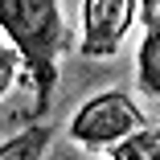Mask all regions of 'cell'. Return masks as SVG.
<instances>
[{"instance_id":"obj_1","label":"cell","mask_w":160,"mask_h":160,"mask_svg":"<svg viewBox=\"0 0 160 160\" xmlns=\"http://www.w3.org/2000/svg\"><path fill=\"white\" fill-rule=\"evenodd\" d=\"M0 33L17 49L21 66L37 86L33 115L49 111L53 86H58V58L66 49V21L58 0H0Z\"/></svg>"},{"instance_id":"obj_2","label":"cell","mask_w":160,"mask_h":160,"mask_svg":"<svg viewBox=\"0 0 160 160\" xmlns=\"http://www.w3.org/2000/svg\"><path fill=\"white\" fill-rule=\"evenodd\" d=\"M140 127H148V115L136 107L132 94L123 90H103L94 94V99H86L74 119H70V140L90 148V152H107L115 144H123L127 136H136Z\"/></svg>"},{"instance_id":"obj_3","label":"cell","mask_w":160,"mask_h":160,"mask_svg":"<svg viewBox=\"0 0 160 160\" xmlns=\"http://www.w3.org/2000/svg\"><path fill=\"white\" fill-rule=\"evenodd\" d=\"M140 17V0H82V53L111 58Z\"/></svg>"},{"instance_id":"obj_4","label":"cell","mask_w":160,"mask_h":160,"mask_svg":"<svg viewBox=\"0 0 160 160\" xmlns=\"http://www.w3.org/2000/svg\"><path fill=\"white\" fill-rule=\"evenodd\" d=\"M136 86L148 99H160V8L148 21V33L136 49Z\"/></svg>"},{"instance_id":"obj_5","label":"cell","mask_w":160,"mask_h":160,"mask_svg":"<svg viewBox=\"0 0 160 160\" xmlns=\"http://www.w3.org/2000/svg\"><path fill=\"white\" fill-rule=\"evenodd\" d=\"M53 144V123H29L25 132L0 144V160H45Z\"/></svg>"},{"instance_id":"obj_6","label":"cell","mask_w":160,"mask_h":160,"mask_svg":"<svg viewBox=\"0 0 160 160\" xmlns=\"http://www.w3.org/2000/svg\"><path fill=\"white\" fill-rule=\"evenodd\" d=\"M111 160H160V127H140L136 136H127L123 144L107 148Z\"/></svg>"},{"instance_id":"obj_7","label":"cell","mask_w":160,"mask_h":160,"mask_svg":"<svg viewBox=\"0 0 160 160\" xmlns=\"http://www.w3.org/2000/svg\"><path fill=\"white\" fill-rule=\"evenodd\" d=\"M17 70H21V58H17V49L12 45H0V99L12 90V82H17Z\"/></svg>"},{"instance_id":"obj_8","label":"cell","mask_w":160,"mask_h":160,"mask_svg":"<svg viewBox=\"0 0 160 160\" xmlns=\"http://www.w3.org/2000/svg\"><path fill=\"white\" fill-rule=\"evenodd\" d=\"M156 8H160V0H140V17H144V21H152Z\"/></svg>"}]
</instances>
